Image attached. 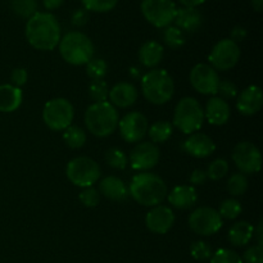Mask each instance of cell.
Segmentation results:
<instances>
[{"label":"cell","instance_id":"6da1fadb","mask_svg":"<svg viewBox=\"0 0 263 263\" xmlns=\"http://www.w3.org/2000/svg\"><path fill=\"white\" fill-rule=\"evenodd\" d=\"M25 32L28 43L37 50H53L61 41V26L51 13H35L28 18Z\"/></svg>","mask_w":263,"mask_h":263},{"label":"cell","instance_id":"7a4b0ae2","mask_svg":"<svg viewBox=\"0 0 263 263\" xmlns=\"http://www.w3.org/2000/svg\"><path fill=\"white\" fill-rule=\"evenodd\" d=\"M128 194L144 207H156L166 199L168 190L161 176L152 172H140L131 180Z\"/></svg>","mask_w":263,"mask_h":263},{"label":"cell","instance_id":"3957f363","mask_svg":"<svg viewBox=\"0 0 263 263\" xmlns=\"http://www.w3.org/2000/svg\"><path fill=\"white\" fill-rule=\"evenodd\" d=\"M118 112L109 102L92 103L85 112V125L98 138L112 135L118 127Z\"/></svg>","mask_w":263,"mask_h":263},{"label":"cell","instance_id":"277c9868","mask_svg":"<svg viewBox=\"0 0 263 263\" xmlns=\"http://www.w3.org/2000/svg\"><path fill=\"white\" fill-rule=\"evenodd\" d=\"M58 45L62 58L72 66H84L94 58V44L89 36L79 31L66 33Z\"/></svg>","mask_w":263,"mask_h":263},{"label":"cell","instance_id":"5b68a950","mask_svg":"<svg viewBox=\"0 0 263 263\" xmlns=\"http://www.w3.org/2000/svg\"><path fill=\"white\" fill-rule=\"evenodd\" d=\"M141 90L148 102L156 105H163L172 99L175 84L168 72L164 69H152L141 79Z\"/></svg>","mask_w":263,"mask_h":263},{"label":"cell","instance_id":"8992f818","mask_svg":"<svg viewBox=\"0 0 263 263\" xmlns=\"http://www.w3.org/2000/svg\"><path fill=\"white\" fill-rule=\"evenodd\" d=\"M172 122L175 127L187 135L198 133L204 122V110L195 98L185 97L175 107Z\"/></svg>","mask_w":263,"mask_h":263},{"label":"cell","instance_id":"52a82bcc","mask_svg":"<svg viewBox=\"0 0 263 263\" xmlns=\"http://www.w3.org/2000/svg\"><path fill=\"white\" fill-rule=\"evenodd\" d=\"M74 117V109L71 102L64 98L49 100L43 109V120L53 131H64L71 126Z\"/></svg>","mask_w":263,"mask_h":263},{"label":"cell","instance_id":"ba28073f","mask_svg":"<svg viewBox=\"0 0 263 263\" xmlns=\"http://www.w3.org/2000/svg\"><path fill=\"white\" fill-rule=\"evenodd\" d=\"M67 177L73 185L80 187H90L99 180L100 167L89 157H76L67 164Z\"/></svg>","mask_w":263,"mask_h":263},{"label":"cell","instance_id":"9c48e42d","mask_svg":"<svg viewBox=\"0 0 263 263\" xmlns=\"http://www.w3.org/2000/svg\"><path fill=\"white\" fill-rule=\"evenodd\" d=\"M140 9L145 20L158 28H166L174 22L177 8L172 0H143Z\"/></svg>","mask_w":263,"mask_h":263},{"label":"cell","instance_id":"30bf717a","mask_svg":"<svg viewBox=\"0 0 263 263\" xmlns=\"http://www.w3.org/2000/svg\"><path fill=\"white\" fill-rule=\"evenodd\" d=\"M240 59V48L231 39H222L211 50L208 61L216 71H229L234 68Z\"/></svg>","mask_w":263,"mask_h":263},{"label":"cell","instance_id":"8fae6325","mask_svg":"<svg viewBox=\"0 0 263 263\" xmlns=\"http://www.w3.org/2000/svg\"><path fill=\"white\" fill-rule=\"evenodd\" d=\"M223 221L218 211L211 207H199L189 216V226L200 236H211L218 233Z\"/></svg>","mask_w":263,"mask_h":263},{"label":"cell","instance_id":"7c38bea8","mask_svg":"<svg viewBox=\"0 0 263 263\" xmlns=\"http://www.w3.org/2000/svg\"><path fill=\"white\" fill-rule=\"evenodd\" d=\"M233 161L241 174H256L261 170V152L251 141H241L234 148Z\"/></svg>","mask_w":263,"mask_h":263},{"label":"cell","instance_id":"4fadbf2b","mask_svg":"<svg viewBox=\"0 0 263 263\" xmlns=\"http://www.w3.org/2000/svg\"><path fill=\"white\" fill-rule=\"evenodd\" d=\"M190 84L195 91L203 95L217 94L220 76L215 68L205 63H199L190 72Z\"/></svg>","mask_w":263,"mask_h":263},{"label":"cell","instance_id":"5bb4252c","mask_svg":"<svg viewBox=\"0 0 263 263\" xmlns=\"http://www.w3.org/2000/svg\"><path fill=\"white\" fill-rule=\"evenodd\" d=\"M121 138L127 143H139L148 134V118L140 112H130L118 122Z\"/></svg>","mask_w":263,"mask_h":263},{"label":"cell","instance_id":"9a60e30c","mask_svg":"<svg viewBox=\"0 0 263 263\" xmlns=\"http://www.w3.org/2000/svg\"><path fill=\"white\" fill-rule=\"evenodd\" d=\"M159 149L151 141H144L135 145L130 154V164L136 171L146 172L157 166L159 162Z\"/></svg>","mask_w":263,"mask_h":263},{"label":"cell","instance_id":"2e32d148","mask_svg":"<svg viewBox=\"0 0 263 263\" xmlns=\"http://www.w3.org/2000/svg\"><path fill=\"white\" fill-rule=\"evenodd\" d=\"M175 223L174 211L166 205H156L152 208L145 217V225L152 233L166 234L171 230Z\"/></svg>","mask_w":263,"mask_h":263},{"label":"cell","instance_id":"e0dca14e","mask_svg":"<svg viewBox=\"0 0 263 263\" xmlns=\"http://www.w3.org/2000/svg\"><path fill=\"white\" fill-rule=\"evenodd\" d=\"M182 149L189 156L195 158H205L215 152L216 144L208 135L202 133L190 134L189 138L182 144Z\"/></svg>","mask_w":263,"mask_h":263},{"label":"cell","instance_id":"ac0fdd59","mask_svg":"<svg viewBox=\"0 0 263 263\" xmlns=\"http://www.w3.org/2000/svg\"><path fill=\"white\" fill-rule=\"evenodd\" d=\"M263 105V94L259 86L252 85L239 94L236 108L241 115L253 116L261 110Z\"/></svg>","mask_w":263,"mask_h":263},{"label":"cell","instance_id":"d6986e66","mask_svg":"<svg viewBox=\"0 0 263 263\" xmlns=\"http://www.w3.org/2000/svg\"><path fill=\"white\" fill-rule=\"evenodd\" d=\"M110 104L118 108H128L138 100V90L130 82H118L109 90Z\"/></svg>","mask_w":263,"mask_h":263},{"label":"cell","instance_id":"ffe728a7","mask_svg":"<svg viewBox=\"0 0 263 263\" xmlns=\"http://www.w3.org/2000/svg\"><path fill=\"white\" fill-rule=\"evenodd\" d=\"M231 115L230 105L228 102L221 99L220 97H213L205 104L204 117L207 118L211 125L222 126L229 121Z\"/></svg>","mask_w":263,"mask_h":263},{"label":"cell","instance_id":"44dd1931","mask_svg":"<svg viewBox=\"0 0 263 263\" xmlns=\"http://www.w3.org/2000/svg\"><path fill=\"white\" fill-rule=\"evenodd\" d=\"M168 195V202L172 207L177 210H189L194 207L198 202L197 190L192 185H179L171 190Z\"/></svg>","mask_w":263,"mask_h":263},{"label":"cell","instance_id":"7402d4cb","mask_svg":"<svg viewBox=\"0 0 263 263\" xmlns=\"http://www.w3.org/2000/svg\"><path fill=\"white\" fill-rule=\"evenodd\" d=\"M99 193L113 202H123L128 197V187L117 176H107L100 181Z\"/></svg>","mask_w":263,"mask_h":263},{"label":"cell","instance_id":"603a6c76","mask_svg":"<svg viewBox=\"0 0 263 263\" xmlns=\"http://www.w3.org/2000/svg\"><path fill=\"white\" fill-rule=\"evenodd\" d=\"M174 22L182 32H195L203 23V15L197 8H180L177 9Z\"/></svg>","mask_w":263,"mask_h":263},{"label":"cell","instance_id":"cb8c5ba5","mask_svg":"<svg viewBox=\"0 0 263 263\" xmlns=\"http://www.w3.org/2000/svg\"><path fill=\"white\" fill-rule=\"evenodd\" d=\"M23 94L20 87L13 85H0V112L12 113L22 104Z\"/></svg>","mask_w":263,"mask_h":263},{"label":"cell","instance_id":"d4e9b609","mask_svg":"<svg viewBox=\"0 0 263 263\" xmlns=\"http://www.w3.org/2000/svg\"><path fill=\"white\" fill-rule=\"evenodd\" d=\"M163 59V46L158 41H146L139 50V61L146 68H154Z\"/></svg>","mask_w":263,"mask_h":263},{"label":"cell","instance_id":"484cf974","mask_svg":"<svg viewBox=\"0 0 263 263\" xmlns=\"http://www.w3.org/2000/svg\"><path fill=\"white\" fill-rule=\"evenodd\" d=\"M254 228L247 221H240L233 225L229 230L228 239L234 247H244L253 238Z\"/></svg>","mask_w":263,"mask_h":263},{"label":"cell","instance_id":"4316f807","mask_svg":"<svg viewBox=\"0 0 263 263\" xmlns=\"http://www.w3.org/2000/svg\"><path fill=\"white\" fill-rule=\"evenodd\" d=\"M174 133V126L168 121H157L148 128V135L153 144H162L168 140Z\"/></svg>","mask_w":263,"mask_h":263},{"label":"cell","instance_id":"83f0119b","mask_svg":"<svg viewBox=\"0 0 263 263\" xmlns=\"http://www.w3.org/2000/svg\"><path fill=\"white\" fill-rule=\"evenodd\" d=\"M63 140L68 148H82L86 143V133L79 126H68L63 133Z\"/></svg>","mask_w":263,"mask_h":263},{"label":"cell","instance_id":"f1b7e54d","mask_svg":"<svg viewBox=\"0 0 263 263\" xmlns=\"http://www.w3.org/2000/svg\"><path fill=\"white\" fill-rule=\"evenodd\" d=\"M185 33L176 26H168L163 31V41L171 49H179L185 44Z\"/></svg>","mask_w":263,"mask_h":263},{"label":"cell","instance_id":"f546056e","mask_svg":"<svg viewBox=\"0 0 263 263\" xmlns=\"http://www.w3.org/2000/svg\"><path fill=\"white\" fill-rule=\"evenodd\" d=\"M105 162L115 170H125L128 164V157L121 149L110 148L105 153Z\"/></svg>","mask_w":263,"mask_h":263},{"label":"cell","instance_id":"4dcf8cb0","mask_svg":"<svg viewBox=\"0 0 263 263\" xmlns=\"http://www.w3.org/2000/svg\"><path fill=\"white\" fill-rule=\"evenodd\" d=\"M241 211H243V207H241L240 202L238 199L230 198V199H226L221 203L218 213H220L221 217L226 218V220H235L240 216Z\"/></svg>","mask_w":263,"mask_h":263},{"label":"cell","instance_id":"1f68e13d","mask_svg":"<svg viewBox=\"0 0 263 263\" xmlns=\"http://www.w3.org/2000/svg\"><path fill=\"white\" fill-rule=\"evenodd\" d=\"M248 189V179L244 174L238 172V174L231 175L228 181V190L233 197H240Z\"/></svg>","mask_w":263,"mask_h":263},{"label":"cell","instance_id":"d6a6232c","mask_svg":"<svg viewBox=\"0 0 263 263\" xmlns=\"http://www.w3.org/2000/svg\"><path fill=\"white\" fill-rule=\"evenodd\" d=\"M12 9L20 17L31 18L37 13V3L36 0H13Z\"/></svg>","mask_w":263,"mask_h":263},{"label":"cell","instance_id":"836d02e7","mask_svg":"<svg viewBox=\"0 0 263 263\" xmlns=\"http://www.w3.org/2000/svg\"><path fill=\"white\" fill-rule=\"evenodd\" d=\"M108 64L102 58H92L86 63V73L92 80H103L107 74Z\"/></svg>","mask_w":263,"mask_h":263},{"label":"cell","instance_id":"e575fe53","mask_svg":"<svg viewBox=\"0 0 263 263\" xmlns=\"http://www.w3.org/2000/svg\"><path fill=\"white\" fill-rule=\"evenodd\" d=\"M89 95L95 103L107 102L108 95H109V87L107 82L103 80H92L89 86Z\"/></svg>","mask_w":263,"mask_h":263},{"label":"cell","instance_id":"d590c367","mask_svg":"<svg viewBox=\"0 0 263 263\" xmlns=\"http://www.w3.org/2000/svg\"><path fill=\"white\" fill-rule=\"evenodd\" d=\"M205 172H207L208 179L213 180V181H218V180H221L222 177H225L226 174L229 172L228 161L222 158L215 159V161L208 166V170Z\"/></svg>","mask_w":263,"mask_h":263},{"label":"cell","instance_id":"8d00e7d4","mask_svg":"<svg viewBox=\"0 0 263 263\" xmlns=\"http://www.w3.org/2000/svg\"><path fill=\"white\" fill-rule=\"evenodd\" d=\"M190 254L197 261H208L212 257V247L207 243V241L198 240L194 241L190 247Z\"/></svg>","mask_w":263,"mask_h":263},{"label":"cell","instance_id":"74e56055","mask_svg":"<svg viewBox=\"0 0 263 263\" xmlns=\"http://www.w3.org/2000/svg\"><path fill=\"white\" fill-rule=\"evenodd\" d=\"M81 2L84 4V9H86L87 12L91 10V12L105 13L115 8L118 0H81Z\"/></svg>","mask_w":263,"mask_h":263},{"label":"cell","instance_id":"f35d334b","mask_svg":"<svg viewBox=\"0 0 263 263\" xmlns=\"http://www.w3.org/2000/svg\"><path fill=\"white\" fill-rule=\"evenodd\" d=\"M211 263H243V259L235 251L218 249L211 257Z\"/></svg>","mask_w":263,"mask_h":263},{"label":"cell","instance_id":"ab89813d","mask_svg":"<svg viewBox=\"0 0 263 263\" xmlns=\"http://www.w3.org/2000/svg\"><path fill=\"white\" fill-rule=\"evenodd\" d=\"M79 199L85 207L87 208H94L99 204L100 200V194L99 190H97L95 187L90 186V187H85L79 195Z\"/></svg>","mask_w":263,"mask_h":263},{"label":"cell","instance_id":"60d3db41","mask_svg":"<svg viewBox=\"0 0 263 263\" xmlns=\"http://www.w3.org/2000/svg\"><path fill=\"white\" fill-rule=\"evenodd\" d=\"M217 94L220 95L221 99H234L238 95V87L230 80H220L218 84Z\"/></svg>","mask_w":263,"mask_h":263},{"label":"cell","instance_id":"b9f144b4","mask_svg":"<svg viewBox=\"0 0 263 263\" xmlns=\"http://www.w3.org/2000/svg\"><path fill=\"white\" fill-rule=\"evenodd\" d=\"M244 263H263V247L259 244L246 249L243 254Z\"/></svg>","mask_w":263,"mask_h":263},{"label":"cell","instance_id":"7bdbcfd3","mask_svg":"<svg viewBox=\"0 0 263 263\" xmlns=\"http://www.w3.org/2000/svg\"><path fill=\"white\" fill-rule=\"evenodd\" d=\"M28 73L25 68H14L10 74V80H12V85L15 87H21L27 82Z\"/></svg>","mask_w":263,"mask_h":263},{"label":"cell","instance_id":"ee69618b","mask_svg":"<svg viewBox=\"0 0 263 263\" xmlns=\"http://www.w3.org/2000/svg\"><path fill=\"white\" fill-rule=\"evenodd\" d=\"M71 22L76 27H82V26H85L89 22V12L86 9L74 10V13L72 14Z\"/></svg>","mask_w":263,"mask_h":263},{"label":"cell","instance_id":"f6af8a7d","mask_svg":"<svg viewBox=\"0 0 263 263\" xmlns=\"http://www.w3.org/2000/svg\"><path fill=\"white\" fill-rule=\"evenodd\" d=\"M207 180V172L200 168L194 170L192 172V175H190V184L193 185H204Z\"/></svg>","mask_w":263,"mask_h":263},{"label":"cell","instance_id":"bcb514c9","mask_svg":"<svg viewBox=\"0 0 263 263\" xmlns=\"http://www.w3.org/2000/svg\"><path fill=\"white\" fill-rule=\"evenodd\" d=\"M230 36L231 40L238 44L239 41H243L247 37V30L244 27H241V26H236V27H234L231 30Z\"/></svg>","mask_w":263,"mask_h":263},{"label":"cell","instance_id":"7dc6e473","mask_svg":"<svg viewBox=\"0 0 263 263\" xmlns=\"http://www.w3.org/2000/svg\"><path fill=\"white\" fill-rule=\"evenodd\" d=\"M63 2L64 0H43L44 7H45L48 10L57 9V8H59L62 4H63Z\"/></svg>","mask_w":263,"mask_h":263},{"label":"cell","instance_id":"c3c4849f","mask_svg":"<svg viewBox=\"0 0 263 263\" xmlns=\"http://www.w3.org/2000/svg\"><path fill=\"white\" fill-rule=\"evenodd\" d=\"M180 3H181L184 7H187V8H195L198 7V5L203 4V3L205 2V0H179Z\"/></svg>","mask_w":263,"mask_h":263},{"label":"cell","instance_id":"681fc988","mask_svg":"<svg viewBox=\"0 0 263 263\" xmlns=\"http://www.w3.org/2000/svg\"><path fill=\"white\" fill-rule=\"evenodd\" d=\"M252 2V7L256 12H262L263 8V0H251Z\"/></svg>","mask_w":263,"mask_h":263},{"label":"cell","instance_id":"f907efd6","mask_svg":"<svg viewBox=\"0 0 263 263\" xmlns=\"http://www.w3.org/2000/svg\"><path fill=\"white\" fill-rule=\"evenodd\" d=\"M253 234H256L257 240H258V244H259V246H262V243H263V239H262V222H259L258 228H257V230L253 231Z\"/></svg>","mask_w":263,"mask_h":263}]
</instances>
